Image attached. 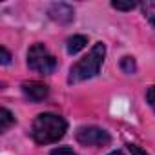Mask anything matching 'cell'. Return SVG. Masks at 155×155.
Segmentation results:
<instances>
[{"label": "cell", "mask_w": 155, "mask_h": 155, "mask_svg": "<svg viewBox=\"0 0 155 155\" xmlns=\"http://www.w3.org/2000/svg\"><path fill=\"white\" fill-rule=\"evenodd\" d=\"M66 128H68V124L62 117H58L55 113H40L33 120L31 135H33L35 142H38V144H51L64 137Z\"/></svg>", "instance_id": "cell-1"}, {"label": "cell", "mask_w": 155, "mask_h": 155, "mask_svg": "<svg viewBox=\"0 0 155 155\" xmlns=\"http://www.w3.org/2000/svg\"><path fill=\"white\" fill-rule=\"evenodd\" d=\"M142 6V13L144 17L150 20V24L155 28V0H146V2L140 4Z\"/></svg>", "instance_id": "cell-9"}, {"label": "cell", "mask_w": 155, "mask_h": 155, "mask_svg": "<svg viewBox=\"0 0 155 155\" xmlns=\"http://www.w3.org/2000/svg\"><path fill=\"white\" fill-rule=\"evenodd\" d=\"M104 55H106V46L102 42H97L86 57H82L79 62H75L71 66L68 82L77 84V82H82V81H88L91 77H95L101 71V66L104 62Z\"/></svg>", "instance_id": "cell-2"}, {"label": "cell", "mask_w": 155, "mask_h": 155, "mask_svg": "<svg viewBox=\"0 0 155 155\" xmlns=\"http://www.w3.org/2000/svg\"><path fill=\"white\" fill-rule=\"evenodd\" d=\"M13 124H15L13 113H11L8 108H2V110H0V130H2V131H8Z\"/></svg>", "instance_id": "cell-8"}, {"label": "cell", "mask_w": 155, "mask_h": 155, "mask_svg": "<svg viewBox=\"0 0 155 155\" xmlns=\"http://www.w3.org/2000/svg\"><path fill=\"white\" fill-rule=\"evenodd\" d=\"M49 155H77L73 150H69V148H57V150H53Z\"/></svg>", "instance_id": "cell-13"}, {"label": "cell", "mask_w": 155, "mask_h": 155, "mask_svg": "<svg viewBox=\"0 0 155 155\" xmlns=\"http://www.w3.org/2000/svg\"><path fill=\"white\" fill-rule=\"evenodd\" d=\"M110 155H124V153H120V151H113V153H110Z\"/></svg>", "instance_id": "cell-16"}, {"label": "cell", "mask_w": 155, "mask_h": 155, "mask_svg": "<svg viewBox=\"0 0 155 155\" xmlns=\"http://www.w3.org/2000/svg\"><path fill=\"white\" fill-rule=\"evenodd\" d=\"M48 15H49V18L51 20H55V22H58V24H68V22H71L73 20V8L71 6H68V4H53L49 9H48Z\"/></svg>", "instance_id": "cell-6"}, {"label": "cell", "mask_w": 155, "mask_h": 155, "mask_svg": "<svg viewBox=\"0 0 155 155\" xmlns=\"http://www.w3.org/2000/svg\"><path fill=\"white\" fill-rule=\"evenodd\" d=\"M120 69H122L124 73H128V75H133V73L137 71L135 58H133V57H124V58L120 60Z\"/></svg>", "instance_id": "cell-10"}, {"label": "cell", "mask_w": 155, "mask_h": 155, "mask_svg": "<svg viewBox=\"0 0 155 155\" xmlns=\"http://www.w3.org/2000/svg\"><path fill=\"white\" fill-rule=\"evenodd\" d=\"M128 150L131 151V155H148L146 151H142L139 146H135V144H128Z\"/></svg>", "instance_id": "cell-14"}, {"label": "cell", "mask_w": 155, "mask_h": 155, "mask_svg": "<svg viewBox=\"0 0 155 155\" xmlns=\"http://www.w3.org/2000/svg\"><path fill=\"white\" fill-rule=\"evenodd\" d=\"M88 44V37L84 35H73L69 40H68V53L69 55H75V53H79L81 49H84Z\"/></svg>", "instance_id": "cell-7"}, {"label": "cell", "mask_w": 155, "mask_h": 155, "mask_svg": "<svg viewBox=\"0 0 155 155\" xmlns=\"http://www.w3.org/2000/svg\"><path fill=\"white\" fill-rule=\"evenodd\" d=\"M111 6L115 9H120V11H131L137 6V2H111Z\"/></svg>", "instance_id": "cell-11"}, {"label": "cell", "mask_w": 155, "mask_h": 155, "mask_svg": "<svg viewBox=\"0 0 155 155\" xmlns=\"http://www.w3.org/2000/svg\"><path fill=\"white\" fill-rule=\"evenodd\" d=\"M0 51H2V64H9L11 62V55H9V51L2 46V48H0Z\"/></svg>", "instance_id": "cell-15"}, {"label": "cell", "mask_w": 155, "mask_h": 155, "mask_svg": "<svg viewBox=\"0 0 155 155\" xmlns=\"http://www.w3.org/2000/svg\"><path fill=\"white\" fill-rule=\"evenodd\" d=\"M146 101H148V104L153 108V111H155V86H151V88H148V91H146Z\"/></svg>", "instance_id": "cell-12"}, {"label": "cell", "mask_w": 155, "mask_h": 155, "mask_svg": "<svg viewBox=\"0 0 155 155\" xmlns=\"http://www.w3.org/2000/svg\"><path fill=\"white\" fill-rule=\"evenodd\" d=\"M77 140H79L82 146H108L111 137L106 130L102 128H97V126H84V128H79L77 131Z\"/></svg>", "instance_id": "cell-4"}, {"label": "cell", "mask_w": 155, "mask_h": 155, "mask_svg": "<svg viewBox=\"0 0 155 155\" xmlns=\"http://www.w3.org/2000/svg\"><path fill=\"white\" fill-rule=\"evenodd\" d=\"M22 91L26 95V99H29L31 102H40L48 97L49 93V88L44 84V82H38V81H29V82H24L22 84Z\"/></svg>", "instance_id": "cell-5"}, {"label": "cell", "mask_w": 155, "mask_h": 155, "mask_svg": "<svg viewBox=\"0 0 155 155\" xmlns=\"http://www.w3.org/2000/svg\"><path fill=\"white\" fill-rule=\"evenodd\" d=\"M28 66L29 69L48 75L53 73L57 68V58L48 51V48L44 44H33L28 51Z\"/></svg>", "instance_id": "cell-3"}]
</instances>
